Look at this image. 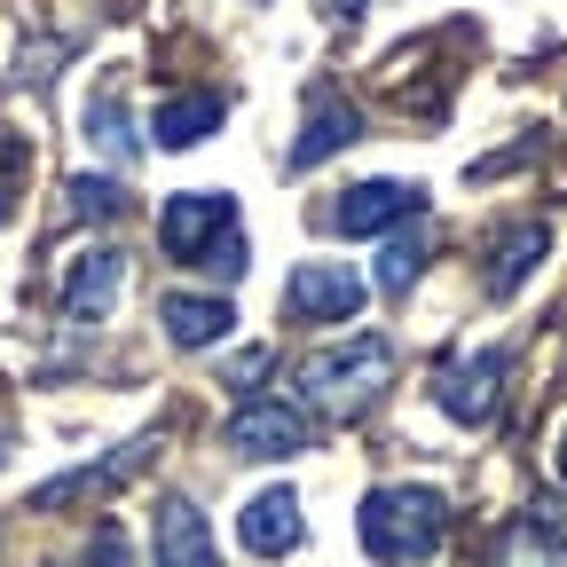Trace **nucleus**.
Listing matches in <instances>:
<instances>
[{"label": "nucleus", "mask_w": 567, "mask_h": 567, "mask_svg": "<svg viewBox=\"0 0 567 567\" xmlns=\"http://www.w3.org/2000/svg\"><path fill=\"white\" fill-rule=\"evenodd\" d=\"M488 567H567V544L544 528V520H520L488 544Z\"/></svg>", "instance_id": "obj_18"}, {"label": "nucleus", "mask_w": 567, "mask_h": 567, "mask_svg": "<svg viewBox=\"0 0 567 567\" xmlns=\"http://www.w3.org/2000/svg\"><path fill=\"white\" fill-rule=\"evenodd\" d=\"M118 292H126V252L118 245H87L80 260L63 268V316L71 323H103Z\"/></svg>", "instance_id": "obj_8"}, {"label": "nucleus", "mask_w": 567, "mask_h": 567, "mask_svg": "<svg viewBox=\"0 0 567 567\" xmlns=\"http://www.w3.org/2000/svg\"><path fill=\"white\" fill-rule=\"evenodd\" d=\"M386 379H394V347H386L379 331H354V339L316 347L292 386H300V410H308V417L347 425V417H363V410L386 394Z\"/></svg>", "instance_id": "obj_1"}, {"label": "nucleus", "mask_w": 567, "mask_h": 567, "mask_svg": "<svg viewBox=\"0 0 567 567\" xmlns=\"http://www.w3.org/2000/svg\"><path fill=\"white\" fill-rule=\"evenodd\" d=\"M87 142H95L103 158H118V166H126V158H142V134H134V118H126V95H118V87H103V95L87 103Z\"/></svg>", "instance_id": "obj_17"}, {"label": "nucleus", "mask_w": 567, "mask_h": 567, "mask_svg": "<svg viewBox=\"0 0 567 567\" xmlns=\"http://www.w3.org/2000/svg\"><path fill=\"white\" fill-rule=\"evenodd\" d=\"M505 371H513V354H505V347H473V354H457V363H442V379H434L442 417H457V425H488L496 402H505Z\"/></svg>", "instance_id": "obj_6"}, {"label": "nucleus", "mask_w": 567, "mask_h": 567, "mask_svg": "<svg viewBox=\"0 0 567 567\" xmlns=\"http://www.w3.org/2000/svg\"><path fill=\"white\" fill-rule=\"evenodd\" d=\"M425 276V229L410 221V229H394V237H379V268H371V292H386V300H402L410 284Z\"/></svg>", "instance_id": "obj_16"}, {"label": "nucleus", "mask_w": 567, "mask_h": 567, "mask_svg": "<svg viewBox=\"0 0 567 567\" xmlns=\"http://www.w3.org/2000/svg\"><path fill=\"white\" fill-rule=\"evenodd\" d=\"M0 457H9V450H0Z\"/></svg>", "instance_id": "obj_26"}, {"label": "nucleus", "mask_w": 567, "mask_h": 567, "mask_svg": "<svg viewBox=\"0 0 567 567\" xmlns=\"http://www.w3.org/2000/svg\"><path fill=\"white\" fill-rule=\"evenodd\" d=\"M260 379H268V347H245L229 363V386H260Z\"/></svg>", "instance_id": "obj_22"}, {"label": "nucleus", "mask_w": 567, "mask_h": 567, "mask_svg": "<svg viewBox=\"0 0 567 567\" xmlns=\"http://www.w3.org/2000/svg\"><path fill=\"white\" fill-rule=\"evenodd\" d=\"M354 536H363V551L379 567H425L450 536V505H442V488H425V481H386V488L363 496Z\"/></svg>", "instance_id": "obj_2"}, {"label": "nucleus", "mask_w": 567, "mask_h": 567, "mask_svg": "<svg viewBox=\"0 0 567 567\" xmlns=\"http://www.w3.org/2000/svg\"><path fill=\"white\" fill-rule=\"evenodd\" d=\"M425 213V189L417 182H394V174H379V182H354V189H339L331 205H323V229H339V237H394V229H410Z\"/></svg>", "instance_id": "obj_3"}, {"label": "nucleus", "mask_w": 567, "mask_h": 567, "mask_svg": "<svg viewBox=\"0 0 567 567\" xmlns=\"http://www.w3.org/2000/svg\"><path fill=\"white\" fill-rule=\"evenodd\" d=\"M245 260H252V252H245V229H237V237H221V245L205 252V276H213V284H237V276H245Z\"/></svg>", "instance_id": "obj_21"}, {"label": "nucleus", "mask_w": 567, "mask_h": 567, "mask_svg": "<svg viewBox=\"0 0 567 567\" xmlns=\"http://www.w3.org/2000/svg\"><path fill=\"white\" fill-rule=\"evenodd\" d=\"M0 221H9V182H0Z\"/></svg>", "instance_id": "obj_25"}, {"label": "nucleus", "mask_w": 567, "mask_h": 567, "mask_svg": "<svg viewBox=\"0 0 567 567\" xmlns=\"http://www.w3.org/2000/svg\"><path fill=\"white\" fill-rule=\"evenodd\" d=\"M221 237H237V197H229V189H174V197H166L158 245H166L174 260L205 268V252L221 245Z\"/></svg>", "instance_id": "obj_5"}, {"label": "nucleus", "mask_w": 567, "mask_h": 567, "mask_svg": "<svg viewBox=\"0 0 567 567\" xmlns=\"http://www.w3.org/2000/svg\"><path fill=\"white\" fill-rule=\"evenodd\" d=\"M229 118V95H213V87H189V95H166L158 118H151V142L158 151H197V142H213Z\"/></svg>", "instance_id": "obj_12"}, {"label": "nucleus", "mask_w": 567, "mask_h": 567, "mask_svg": "<svg viewBox=\"0 0 567 567\" xmlns=\"http://www.w3.org/2000/svg\"><path fill=\"white\" fill-rule=\"evenodd\" d=\"M363 292H371V284L354 276L347 260H300L292 284H284V308H292L300 323H347L354 308H363Z\"/></svg>", "instance_id": "obj_7"}, {"label": "nucleus", "mask_w": 567, "mask_h": 567, "mask_svg": "<svg viewBox=\"0 0 567 567\" xmlns=\"http://www.w3.org/2000/svg\"><path fill=\"white\" fill-rule=\"evenodd\" d=\"M544 252H551V229H544V221H520L513 237H496V252H488V292H496V300H513L520 284L536 276Z\"/></svg>", "instance_id": "obj_15"}, {"label": "nucleus", "mask_w": 567, "mask_h": 567, "mask_svg": "<svg viewBox=\"0 0 567 567\" xmlns=\"http://www.w3.org/2000/svg\"><path fill=\"white\" fill-rule=\"evenodd\" d=\"M221 442L252 465H284V457H300L308 450V410L300 402H276V394H245L221 425Z\"/></svg>", "instance_id": "obj_4"}, {"label": "nucleus", "mask_w": 567, "mask_h": 567, "mask_svg": "<svg viewBox=\"0 0 567 567\" xmlns=\"http://www.w3.org/2000/svg\"><path fill=\"white\" fill-rule=\"evenodd\" d=\"M87 567H134V544H126L118 520H95V536H87Z\"/></svg>", "instance_id": "obj_20"}, {"label": "nucleus", "mask_w": 567, "mask_h": 567, "mask_svg": "<svg viewBox=\"0 0 567 567\" xmlns=\"http://www.w3.org/2000/svg\"><path fill=\"white\" fill-rule=\"evenodd\" d=\"M323 9H331L339 24H354V17H363V9H371V0H323Z\"/></svg>", "instance_id": "obj_23"}, {"label": "nucleus", "mask_w": 567, "mask_h": 567, "mask_svg": "<svg viewBox=\"0 0 567 567\" xmlns=\"http://www.w3.org/2000/svg\"><path fill=\"white\" fill-rule=\"evenodd\" d=\"M308 520H300V488H260L245 496V513H237V544L252 559H284V551H300Z\"/></svg>", "instance_id": "obj_9"}, {"label": "nucleus", "mask_w": 567, "mask_h": 567, "mask_svg": "<svg viewBox=\"0 0 567 567\" xmlns=\"http://www.w3.org/2000/svg\"><path fill=\"white\" fill-rule=\"evenodd\" d=\"M158 331L182 354H197V347H221L237 331V308H229V292H166L158 300Z\"/></svg>", "instance_id": "obj_10"}, {"label": "nucleus", "mask_w": 567, "mask_h": 567, "mask_svg": "<svg viewBox=\"0 0 567 567\" xmlns=\"http://www.w3.org/2000/svg\"><path fill=\"white\" fill-rule=\"evenodd\" d=\"M151 544H158V567H221V544H213V528H205V513L189 496H166L158 505Z\"/></svg>", "instance_id": "obj_13"}, {"label": "nucleus", "mask_w": 567, "mask_h": 567, "mask_svg": "<svg viewBox=\"0 0 567 567\" xmlns=\"http://www.w3.org/2000/svg\"><path fill=\"white\" fill-rule=\"evenodd\" d=\"M551 473L567 481V425H559V442H551Z\"/></svg>", "instance_id": "obj_24"}, {"label": "nucleus", "mask_w": 567, "mask_h": 567, "mask_svg": "<svg viewBox=\"0 0 567 567\" xmlns=\"http://www.w3.org/2000/svg\"><path fill=\"white\" fill-rule=\"evenodd\" d=\"M71 213H80V221H118L126 213V189H118V174H71Z\"/></svg>", "instance_id": "obj_19"}, {"label": "nucleus", "mask_w": 567, "mask_h": 567, "mask_svg": "<svg viewBox=\"0 0 567 567\" xmlns=\"http://www.w3.org/2000/svg\"><path fill=\"white\" fill-rule=\"evenodd\" d=\"M151 450H158V434L126 442V450H118V457H103V465H80V473H63V481H40V488H32V513L71 505V496H87V488H118L126 473H142V465H151Z\"/></svg>", "instance_id": "obj_14"}, {"label": "nucleus", "mask_w": 567, "mask_h": 567, "mask_svg": "<svg viewBox=\"0 0 567 567\" xmlns=\"http://www.w3.org/2000/svg\"><path fill=\"white\" fill-rule=\"evenodd\" d=\"M354 134H363V111H354L339 87H316V95H308V118H300V142H292V166H300V174L323 166L331 151H347Z\"/></svg>", "instance_id": "obj_11"}]
</instances>
